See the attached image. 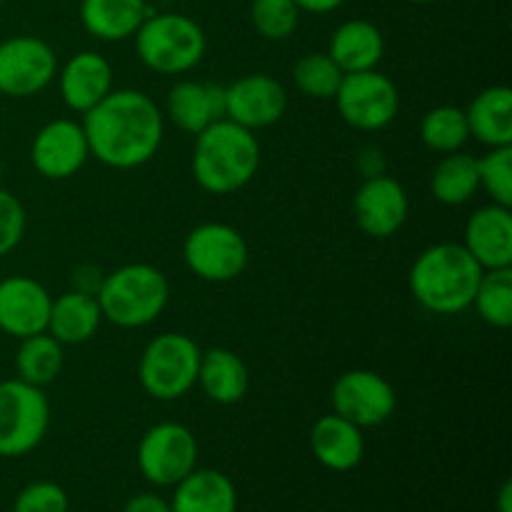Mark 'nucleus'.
I'll return each mask as SVG.
<instances>
[{"instance_id":"1","label":"nucleus","mask_w":512,"mask_h":512,"mask_svg":"<svg viewBox=\"0 0 512 512\" xmlns=\"http://www.w3.org/2000/svg\"><path fill=\"white\" fill-rule=\"evenodd\" d=\"M90 158L113 170H135L158 155L165 135V115L143 90H110L83 115Z\"/></svg>"},{"instance_id":"2","label":"nucleus","mask_w":512,"mask_h":512,"mask_svg":"<svg viewBox=\"0 0 512 512\" xmlns=\"http://www.w3.org/2000/svg\"><path fill=\"white\" fill-rule=\"evenodd\" d=\"M190 168L205 193L233 195L258 173L260 143L253 130L223 118L195 135Z\"/></svg>"},{"instance_id":"3","label":"nucleus","mask_w":512,"mask_h":512,"mask_svg":"<svg viewBox=\"0 0 512 512\" xmlns=\"http://www.w3.org/2000/svg\"><path fill=\"white\" fill-rule=\"evenodd\" d=\"M483 273L463 243L430 245L410 268V293L428 313L458 315L473 305Z\"/></svg>"},{"instance_id":"4","label":"nucleus","mask_w":512,"mask_h":512,"mask_svg":"<svg viewBox=\"0 0 512 512\" xmlns=\"http://www.w3.org/2000/svg\"><path fill=\"white\" fill-rule=\"evenodd\" d=\"M95 300L103 320L113 323L115 328H145L168 308L170 283L155 265L128 263L100 280Z\"/></svg>"},{"instance_id":"5","label":"nucleus","mask_w":512,"mask_h":512,"mask_svg":"<svg viewBox=\"0 0 512 512\" xmlns=\"http://www.w3.org/2000/svg\"><path fill=\"white\" fill-rule=\"evenodd\" d=\"M135 38L140 63L158 75H185L205 58L203 28L183 13H150Z\"/></svg>"},{"instance_id":"6","label":"nucleus","mask_w":512,"mask_h":512,"mask_svg":"<svg viewBox=\"0 0 512 512\" xmlns=\"http://www.w3.org/2000/svg\"><path fill=\"white\" fill-rule=\"evenodd\" d=\"M200 345L185 333H160L145 345L138 363L140 388L153 400H180L198 385Z\"/></svg>"},{"instance_id":"7","label":"nucleus","mask_w":512,"mask_h":512,"mask_svg":"<svg viewBox=\"0 0 512 512\" xmlns=\"http://www.w3.org/2000/svg\"><path fill=\"white\" fill-rule=\"evenodd\" d=\"M50 403L43 388L10 378L0 383V458H23L45 440Z\"/></svg>"},{"instance_id":"8","label":"nucleus","mask_w":512,"mask_h":512,"mask_svg":"<svg viewBox=\"0 0 512 512\" xmlns=\"http://www.w3.org/2000/svg\"><path fill=\"white\" fill-rule=\"evenodd\" d=\"M183 260L205 283H230L248 268L250 250L243 233L228 223H200L183 243Z\"/></svg>"},{"instance_id":"9","label":"nucleus","mask_w":512,"mask_h":512,"mask_svg":"<svg viewBox=\"0 0 512 512\" xmlns=\"http://www.w3.org/2000/svg\"><path fill=\"white\" fill-rule=\"evenodd\" d=\"M138 470L155 488H175L185 475L198 468V440L183 423L153 425L138 443Z\"/></svg>"},{"instance_id":"10","label":"nucleus","mask_w":512,"mask_h":512,"mask_svg":"<svg viewBox=\"0 0 512 512\" xmlns=\"http://www.w3.org/2000/svg\"><path fill=\"white\" fill-rule=\"evenodd\" d=\"M333 100L338 105L340 118L350 128L363 130V133L388 128L398 118L400 110L398 85L378 68L345 73Z\"/></svg>"},{"instance_id":"11","label":"nucleus","mask_w":512,"mask_h":512,"mask_svg":"<svg viewBox=\"0 0 512 512\" xmlns=\"http://www.w3.org/2000/svg\"><path fill=\"white\" fill-rule=\"evenodd\" d=\"M58 75L55 50L38 35H13L0 43V95L33 98Z\"/></svg>"},{"instance_id":"12","label":"nucleus","mask_w":512,"mask_h":512,"mask_svg":"<svg viewBox=\"0 0 512 512\" xmlns=\"http://www.w3.org/2000/svg\"><path fill=\"white\" fill-rule=\"evenodd\" d=\"M330 403H333V413L365 430L378 428L393 418L398 410V395L385 375L355 368L335 380L330 390Z\"/></svg>"},{"instance_id":"13","label":"nucleus","mask_w":512,"mask_h":512,"mask_svg":"<svg viewBox=\"0 0 512 512\" xmlns=\"http://www.w3.org/2000/svg\"><path fill=\"white\" fill-rule=\"evenodd\" d=\"M285 113H288V90L273 75H243L225 85V118L253 133L280 123Z\"/></svg>"},{"instance_id":"14","label":"nucleus","mask_w":512,"mask_h":512,"mask_svg":"<svg viewBox=\"0 0 512 512\" xmlns=\"http://www.w3.org/2000/svg\"><path fill=\"white\" fill-rule=\"evenodd\" d=\"M90 148L83 123L58 118L45 123L30 145V163L43 178L68 180L88 163Z\"/></svg>"},{"instance_id":"15","label":"nucleus","mask_w":512,"mask_h":512,"mask_svg":"<svg viewBox=\"0 0 512 512\" xmlns=\"http://www.w3.org/2000/svg\"><path fill=\"white\" fill-rule=\"evenodd\" d=\"M410 215V198L403 183L380 173L365 178L353 195V218L368 238H393Z\"/></svg>"},{"instance_id":"16","label":"nucleus","mask_w":512,"mask_h":512,"mask_svg":"<svg viewBox=\"0 0 512 512\" xmlns=\"http://www.w3.org/2000/svg\"><path fill=\"white\" fill-rule=\"evenodd\" d=\"M53 295L43 283L28 275H10L0 280V330L15 340L48 330Z\"/></svg>"},{"instance_id":"17","label":"nucleus","mask_w":512,"mask_h":512,"mask_svg":"<svg viewBox=\"0 0 512 512\" xmlns=\"http://www.w3.org/2000/svg\"><path fill=\"white\" fill-rule=\"evenodd\" d=\"M58 90L73 113L85 115L113 90V65L95 50H80L60 68Z\"/></svg>"},{"instance_id":"18","label":"nucleus","mask_w":512,"mask_h":512,"mask_svg":"<svg viewBox=\"0 0 512 512\" xmlns=\"http://www.w3.org/2000/svg\"><path fill=\"white\" fill-rule=\"evenodd\" d=\"M463 245L483 270L512 268V210L498 203L475 210L465 223Z\"/></svg>"},{"instance_id":"19","label":"nucleus","mask_w":512,"mask_h":512,"mask_svg":"<svg viewBox=\"0 0 512 512\" xmlns=\"http://www.w3.org/2000/svg\"><path fill=\"white\" fill-rule=\"evenodd\" d=\"M165 115L183 133L198 135L208 125L225 118V85L203 80H180L170 88Z\"/></svg>"},{"instance_id":"20","label":"nucleus","mask_w":512,"mask_h":512,"mask_svg":"<svg viewBox=\"0 0 512 512\" xmlns=\"http://www.w3.org/2000/svg\"><path fill=\"white\" fill-rule=\"evenodd\" d=\"M310 450L323 468L333 473H350L365 458L363 428L340 418L338 413L323 415L310 430Z\"/></svg>"},{"instance_id":"21","label":"nucleus","mask_w":512,"mask_h":512,"mask_svg":"<svg viewBox=\"0 0 512 512\" xmlns=\"http://www.w3.org/2000/svg\"><path fill=\"white\" fill-rule=\"evenodd\" d=\"M328 55L343 73L375 70L385 55V38L373 20L353 18L335 28Z\"/></svg>"},{"instance_id":"22","label":"nucleus","mask_w":512,"mask_h":512,"mask_svg":"<svg viewBox=\"0 0 512 512\" xmlns=\"http://www.w3.org/2000/svg\"><path fill=\"white\" fill-rule=\"evenodd\" d=\"M173 512H238V490L225 473L195 468L173 488Z\"/></svg>"},{"instance_id":"23","label":"nucleus","mask_w":512,"mask_h":512,"mask_svg":"<svg viewBox=\"0 0 512 512\" xmlns=\"http://www.w3.org/2000/svg\"><path fill=\"white\" fill-rule=\"evenodd\" d=\"M198 385L205 398L218 405H235L248 395L250 370L238 353L228 348H210L200 353Z\"/></svg>"},{"instance_id":"24","label":"nucleus","mask_w":512,"mask_h":512,"mask_svg":"<svg viewBox=\"0 0 512 512\" xmlns=\"http://www.w3.org/2000/svg\"><path fill=\"white\" fill-rule=\"evenodd\" d=\"M153 13L148 0H83L80 23L93 38L120 43L138 33L145 18Z\"/></svg>"},{"instance_id":"25","label":"nucleus","mask_w":512,"mask_h":512,"mask_svg":"<svg viewBox=\"0 0 512 512\" xmlns=\"http://www.w3.org/2000/svg\"><path fill=\"white\" fill-rule=\"evenodd\" d=\"M470 138L488 148L512 145V90L508 85H490L480 90L465 108Z\"/></svg>"},{"instance_id":"26","label":"nucleus","mask_w":512,"mask_h":512,"mask_svg":"<svg viewBox=\"0 0 512 512\" xmlns=\"http://www.w3.org/2000/svg\"><path fill=\"white\" fill-rule=\"evenodd\" d=\"M103 323V313L88 290H70V293L58 295L50 305L48 330L60 345H83L98 333Z\"/></svg>"},{"instance_id":"27","label":"nucleus","mask_w":512,"mask_h":512,"mask_svg":"<svg viewBox=\"0 0 512 512\" xmlns=\"http://www.w3.org/2000/svg\"><path fill=\"white\" fill-rule=\"evenodd\" d=\"M478 190V158L463 153V150L443 155V160L435 165L433 175H430V193L440 205H448V208L470 203Z\"/></svg>"},{"instance_id":"28","label":"nucleus","mask_w":512,"mask_h":512,"mask_svg":"<svg viewBox=\"0 0 512 512\" xmlns=\"http://www.w3.org/2000/svg\"><path fill=\"white\" fill-rule=\"evenodd\" d=\"M63 348L65 345H60L50 333H38L30 335V338H23L20 340L18 353H15V370H18V378L35 385V388L50 385L58 378L60 370H63Z\"/></svg>"},{"instance_id":"29","label":"nucleus","mask_w":512,"mask_h":512,"mask_svg":"<svg viewBox=\"0 0 512 512\" xmlns=\"http://www.w3.org/2000/svg\"><path fill=\"white\" fill-rule=\"evenodd\" d=\"M420 140L428 150L440 155L458 153L470 140L468 118L458 105H438L420 120Z\"/></svg>"},{"instance_id":"30","label":"nucleus","mask_w":512,"mask_h":512,"mask_svg":"<svg viewBox=\"0 0 512 512\" xmlns=\"http://www.w3.org/2000/svg\"><path fill=\"white\" fill-rule=\"evenodd\" d=\"M470 308L478 310L480 318L490 328L505 330L512 325V268L485 270Z\"/></svg>"},{"instance_id":"31","label":"nucleus","mask_w":512,"mask_h":512,"mask_svg":"<svg viewBox=\"0 0 512 512\" xmlns=\"http://www.w3.org/2000/svg\"><path fill=\"white\" fill-rule=\"evenodd\" d=\"M343 75V70L328 53H305L293 65L295 88L315 100H333L343 83Z\"/></svg>"},{"instance_id":"32","label":"nucleus","mask_w":512,"mask_h":512,"mask_svg":"<svg viewBox=\"0 0 512 512\" xmlns=\"http://www.w3.org/2000/svg\"><path fill=\"white\" fill-rule=\"evenodd\" d=\"M250 20L265 40H285L298 30L300 10L293 0H253Z\"/></svg>"},{"instance_id":"33","label":"nucleus","mask_w":512,"mask_h":512,"mask_svg":"<svg viewBox=\"0 0 512 512\" xmlns=\"http://www.w3.org/2000/svg\"><path fill=\"white\" fill-rule=\"evenodd\" d=\"M478 180L493 203L512 208V145L490 148L478 158Z\"/></svg>"},{"instance_id":"34","label":"nucleus","mask_w":512,"mask_h":512,"mask_svg":"<svg viewBox=\"0 0 512 512\" xmlns=\"http://www.w3.org/2000/svg\"><path fill=\"white\" fill-rule=\"evenodd\" d=\"M68 493L53 480H35L18 493L13 512H68Z\"/></svg>"},{"instance_id":"35","label":"nucleus","mask_w":512,"mask_h":512,"mask_svg":"<svg viewBox=\"0 0 512 512\" xmlns=\"http://www.w3.org/2000/svg\"><path fill=\"white\" fill-rule=\"evenodd\" d=\"M28 225L23 203L10 190L0 188V258L13 253L20 245Z\"/></svg>"},{"instance_id":"36","label":"nucleus","mask_w":512,"mask_h":512,"mask_svg":"<svg viewBox=\"0 0 512 512\" xmlns=\"http://www.w3.org/2000/svg\"><path fill=\"white\" fill-rule=\"evenodd\" d=\"M123 512H173L170 500H165L158 493H138L125 503Z\"/></svg>"},{"instance_id":"37","label":"nucleus","mask_w":512,"mask_h":512,"mask_svg":"<svg viewBox=\"0 0 512 512\" xmlns=\"http://www.w3.org/2000/svg\"><path fill=\"white\" fill-rule=\"evenodd\" d=\"M298 5L300 13H313V15H328L338 10L345 0H293Z\"/></svg>"},{"instance_id":"38","label":"nucleus","mask_w":512,"mask_h":512,"mask_svg":"<svg viewBox=\"0 0 512 512\" xmlns=\"http://www.w3.org/2000/svg\"><path fill=\"white\" fill-rule=\"evenodd\" d=\"M498 512H512V483L505 480L498 490Z\"/></svg>"},{"instance_id":"39","label":"nucleus","mask_w":512,"mask_h":512,"mask_svg":"<svg viewBox=\"0 0 512 512\" xmlns=\"http://www.w3.org/2000/svg\"><path fill=\"white\" fill-rule=\"evenodd\" d=\"M410 3H418V5H428V3H435V0H410Z\"/></svg>"},{"instance_id":"40","label":"nucleus","mask_w":512,"mask_h":512,"mask_svg":"<svg viewBox=\"0 0 512 512\" xmlns=\"http://www.w3.org/2000/svg\"><path fill=\"white\" fill-rule=\"evenodd\" d=\"M0 180H3V160H0Z\"/></svg>"},{"instance_id":"41","label":"nucleus","mask_w":512,"mask_h":512,"mask_svg":"<svg viewBox=\"0 0 512 512\" xmlns=\"http://www.w3.org/2000/svg\"><path fill=\"white\" fill-rule=\"evenodd\" d=\"M5 3V0H0V5H3Z\"/></svg>"}]
</instances>
